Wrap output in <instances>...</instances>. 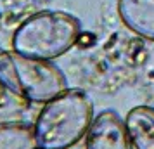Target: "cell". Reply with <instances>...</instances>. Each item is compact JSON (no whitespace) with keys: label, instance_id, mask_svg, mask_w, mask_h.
<instances>
[{"label":"cell","instance_id":"1","mask_svg":"<svg viewBox=\"0 0 154 149\" xmlns=\"http://www.w3.org/2000/svg\"><path fill=\"white\" fill-rule=\"evenodd\" d=\"M94 121V104L80 88H66L45 102L35 121L40 149H68L87 135Z\"/></svg>","mask_w":154,"mask_h":149},{"label":"cell","instance_id":"2","mask_svg":"<svg viewBox=\"0 0 154 149\" xmlns=\"http://www.w3.org/2000/svg\"><path fill=\"white\" fill-rule=\"evenodd\" d=\"M82 33L76 16L64 11H42L26 17L12 35V50L26 57L52 61L75 47Z\"/></svg>","mask_w":154,"mask_h":149},{"label":"cell","instance_id":"3","mask_svg":"<svg viewBox=\"0 0 154 149\" xmlns=\"http://www.w3.org/2000/svg\"><path fill=\"white\" fill-rule=\"evenodd\" d=\"M0 83L7 92L29 102H49L68 88L64 73L50 61L0 52Z\"/></svg>","mask_w":154,"mask_h":149},{"label":"cell","instance_id":"4","mask_svg":"<svg viewBox=\"0 0 154 149\" xmlns=\"http://www.w3.org/2000/svg\"><path fill=\"white\" fill-rule=\"evenodd\" d=\"M87 149H133L125 128V120L118 113L106 109L94 118L87 132Z\"/></svg>","mask_w":154,"mask_h":149},{"label":"cell","instance_id":"5","mask_svg":"<svg viewBox=\"0 0 154 149\" xmlns=\"http://www.w3.org/2000/svg\"><path fill=\"white\" fill-rule=\"evenodd\" d=\"M118 14L130 31L154 42V0H118Z\"/></svg>","mask_w":154,"mask_h":149},{"label":"cell","instance_id":"6","mask_svg":"<svg viewBox=\"0 0 154 149\" xmlns=\"http://www.w3.org/2000/svg\"><path fill=\"white\" fill-rule=\"evenodd\" d=\"M125 128L133 149H154V107L130 109L125 116Z\"/></svg>","mask_w":154,"mask_h":149},{"label":"cell","instance_id":"7","mask_svg":"<svg viewBox=\"0 0 154 149\" xmlns=\"http://www.w3.org/2000/svg\"><path fill=\"white\" fill-rule=\"evenodd\" d=\"M0 149H40L35 127L21 121L0 123Z\"/></svg>","mask_w":154,"mask_h":149},{"label":"cell","instance_id":"8","mask_svg":"<svg viewBox=\"0 0 154 149\" xmlns=\"http://www.w3.org/2000/svg\"><path fill=\"white\" fill-rule=\"evenodd\" d=\"M4 101H5V88L2 87V83H0V106L4 104Z\"/></svg>","mask_w":154,"mask_h":149}]
</instances>
